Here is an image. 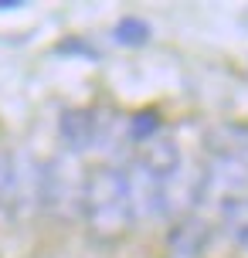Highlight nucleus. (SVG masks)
Wrapping results in <instances>:
<instances>
[{"label": "nucleus", "mask_w": 248, "mask_h": 258, "mask_svg": "<svg viewBox=\"0 0 248 258\" xmlns=\"http://www.w3.org/2000/svg\"><path fill=\"white\" fill-rule=\"evenodd\" d=\"M241 21H245V27H248V11H245V17H241Z\"/></svg>", "instance_id": "11"}, {"label": "nucleus", "mask_w": 248, "mask_h": 258, "mask_svg": "<svg viewBox=\"0 0 248 258\" xmlns=\"http://www.w3.org/2000/svg\"><path fill=\"white\" fill-rule=\"evenodd\" d=\"M79 207L95 238H119L136 218L130 173L119 167H95L79 187Z\"/></svg>", "instance_id": "1"}, {"label": "nucleus", "mask_w": 248, "mask_h": 258, "mask_svg": "<svg viewBox=\"0 0 248 258\" xmlns=\"http://www.w3.org/2000/svg\"><path fill=\"white\" fill-rule=\"evenodd\" d=\"M153 38V27L146 24L143 17H119L112 27V41L119 48H143Z\"/></svg>", "instance_id": "6"}, {"label": "nucleus", "mask_w": 248, "mask_h": 258, "mask_svg": "<svg viewBox=\"0 0 248 258\" xmlns=\"http://www.w3.org/2000/svg\"><path fill=\"white\" fill-rule=\"evenodd\" d=\"M58 136L72 153H85L99 140V116L89 105H72L58 119Z\"/></svg>", "instance_id": "2"}, {"label": "nucleus", "mask_w": 248, "mask_h": 258, "mask_svg": "<svg viewBox=\"0 0 248 258\" xmlns=\"http://www.w3.org/2000/svg\"><path fill=\"white\" fill-rule=\"evenodd\" d=\"M160 133V112L157 109H143L130 119V136L136 143H150L153 136Z\"/></svg>", "instance_id": "8"}, {"label": "nucleus", "mask_w": 248, "mask_h": 258, "mask_svg": "<svg viewBox=\"0 0 248 258\" xmlns=\"http://www.w3.org/2000/svg\"><path fill=\"white\" fill-rule=\"evenodd\" d=\"M17 201V170L11 153L0 146V207H11Z\"/></svg>", "instance_id": "7"}, {"label": "nucleus", "mask_w": 248, "mask_h": 258, "mask_svg": "<svg viewBox=\"0 0 248 258\" xmlns=\"http://www.w3.org/2000/svg\"><path fill=\"white\" fill-rule=\"evenodd\" d=\"M235 238H238V245H241V248L248 251V224H241V228H238V234H235Z\"/></svg>", "instance_id": "9"}, {"label": "nucleus", "mask_w": 248, "mask_h": 258, "mask_svg": "<svg viewBox=\"0 0 248 258\" xmlns=\"http://www.w3.org/2000/svg\"><path fill=\"white\" fill-rule=\"evenodd\" d=\"M68 170L61 167V160H48L44 167H41L38 173V201L41 207H48V211H54V207L65 204L68 197Z\"/></svg>", "instance_id": "4"}, {"label": "nucleus", "mask_w": 248, "mask_h": 258, "mask_svg": "<svg viewBox=\"0 0 248 258\" xmlns=\"http://www.w3.org/2000/svg\"><path fill=\"white\" fill-rule=\"evenodd\" d=\"M204 143L214 160L248 167V122H218L214 129H208Z\"/></svg>", "instance_id": "3"}, {"label": "nucleus", "mask_w": 248, "mask_h": 258, "mask_svg": "<svg viewBox=\"0 0 248 258\" xmlns=\"http://www.w3.org/2000/svg\"><path fill=\"white\" fill-rule=\"evenodd\" d=\"M208 234H211V228L201 218H180L177 228L170 231V248L183 258H194V255H201V248L208 245Z\"/></svg>", "instance_id": "5"}, {"label": "nucleus", "mask_w": 248, "mask_h": 258, "mask_svg": "<svg viewBox=\"0 0 248 258\" xmlns=\"http://www.w3.org/2000/svg\"><path fill=\"white\" fill-rule=\"evenodd\" d=\"M17 7H24V0H0V11H17Z\"/></svg>", "instance_id": "10"}]
</instances>
